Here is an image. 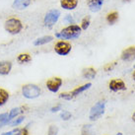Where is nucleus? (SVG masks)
<instances>
[{
    "mask_svg": "<svg viewBox=\"0 0 135 135\" xmlns=\"http://www.w3.org/2000/svg\"><path fill=\"white\" fill-rule=\"evenodd\" d=\"M81 32H82L81 27L75 25V24H72V25H69L68 27L62 29L59 33H56L55 38H61V40H75L80 37Z\"/></svg>",
    "mask_w": 135,
    "mask_h": 135,
    "instance_id": "f257e3e1",
    "label": "nucleus"
},
{
    "mask_svg": "<svg viewBox=\"0 0 135 135\" xmlns=\"http://www.w3.org/2000/svg\"><path fill=\"white\" fill-rule=\"evenodd\" d=\"M4 29L11 35H18L23 30V23L22 21L16 17H11L5 21Z\"/></svg>",
    "mask_w": 135,
    "mask_h": 135,
    "instance_id": "f03ea898",
    "label": "nucleus"
},
{
    "mask_svg": "<svg viewBox=\"0 0 135 135\" xmlns=\"http://www.w3.org/2000/svg\"><path fill=\"white\" fill-rule=\"evenodd\" d=\"M22 94L28 100H33L40 97L41 88L36 84H26L22 87Z\"/></svg>",
    "mask_w": 135,
    "mask_h": 135,
    "instance_id": "7ed1b4c3",
    "label": "nucleus"
},
{
    "mask_svg": "<svg viewBox=\"0 0 135 135\" xmlns=\"http://www.w3.org/2000/svg\"><path fill=\"white\" fill-rule=\"evenodd\" d=\"M105 101H100L97 104H95L90 110L89 118L92 121H96L105 113Z\"/></svg>",
    "mask_w": 135,
    "mask_h": 135,
    "instance_id": "20e7f679",
    "label": "nucleus"
},
{
    "mask_svg": "<svg viewBox=\"0 0 135 135\" xmlns=\"http://www.w3.org/2000/svg\"><path fill=\"white\" fill-rule=\"evenodd\" d=\"M60 15H61V13H60V11L57 10V9L49 10V11L45 14V19H44L45 25L47 27V28H52V27L57 23Z\"/></svg>",
    "mask_w": 135,
    "mask_h": 135,
    "instance_id": "39448f33",
    "label": "nucleus"
},
{
    "mask_svg": "<svg viewBox=\"0 0 135 135\" xmlns=\"http://www.w3.org/2000/svg\"><path fill=\"white\" fill-rule=\"evenodd\" d=\"M72 45L70 42H68L67 41H57L55 45H54V51L61 56H65L69 54V52L71 51Z\"/></svg>",
    "mask_w": 135,
    "mask_h": 135,
    "instance_id": "423d86ee",
    "label": "nucleus"
},
{
    "mask_svg": "<svg viewBox=\"0 0 135 135\" xmlns=\"http://www.w3.org/2000/svg\"><path fill=\"white\" fill-rule=\"evenodd\" d=\"M62 83H63V81L60 77H52V78H49L45 82V86L49 89V92L57 93L59 91L60 87L62 86Z\"/></svg>",
    "mask_w": 135,
    "mask_h": 135,
    "instance_id": "0eeeda50",
    "label": "nucleus"
},
{
    "mask_svg": "<svg viewBox=\"0 0 135 135\" xmlns=\"http://www.w3.org/2000/svg\"><path fill=\"white\" fill-rule=\"evenodd\" d=\"M109 88L113 92L124 91L126 90V84L121 79H112L109 83Z\"/></svg>",
    "mask_w": 135,
    "mask_h": 135,
    "instance_id": "6e6552de",
    "label": "nucleus"
},
{
    "mask_svg": "<svg viewBox=\"0 0 135 135\" xmlns=\"http://www.w3.org/2000/svg\"><path fill=\"white\" fill-rule=\"evenodd\" d=\"M120 58L123 61H126V62H129V61H133L135 59V46L132 45V46H129L127 49H125L121 52V55H120Z\"/></svg>",
    "mask_w": 135,
    "mask_h": 135,
    "instance_id": "1a4fd4ad",
    "label": "nucleus"
},
{
    "mask_svg": "<svg viewBox=\"0 0 135 135\" xmlns=\"http://www.w3.org/2000/svg\"><path fill=\"white\" fill-rule=\"evenodd\" d=\"M104 4V0H87V5L92 12H99Z\"/></svg>",
    "mask_w": 135,
    "mask_h": 135,
    "instance_id": "9d476101",
    "label": "nucleus"
},
{
    "mask_svg": "<svg viewBox=\"0 0 135 135\" xmlns=\"http://www.w3.org/2000/svg\"><path fill=\"white\" fill-rule=\"evenodd\" d=\"M12 70V62L11 61H0V75L6 76Z\"/></svg>",
    "mask_w": 135,
    "mask_h": 135,
    "instance_id": "9b49d317",
    "label": "nucleus"
},
{
    "mask_svg": "<svg viewBox=\"0 0 135 135\" xmlns=\"http://www.w3.org/2000/svg\"><path fill=\"white\" fill-rule=\"evenodd\" d=\"M32 3V0H14L12 7L17 10H24L28 8Z\"/></svg>",
    "mask_w": 135,
    "mask_h": 135,
    "instance_id": "f8f14e48",
    "label": "nucleus"
},
{
    "mask_svg": "<svg viewBox=\"0 0 135 135\" xmlns=\"http://www.w3.org/2000/svg\"><path fill=\"white\" fill-rule=\"evenodd\" d=\"M60 6L65 10H74L78 6V0H60Z\"/></svg>",
    "mask_w": 135,
    "mask_h": 135,
    "instance_id": "ddd939ff",
    "label": "nucleus"
},
{
    "mask_svg": "<svg viewBox=\"0 0 135 135\" xmlns=\"http://www.w3.org/2000/svg\"><path fill=\"white\" fill-rule=\"evenodd\" d=\"M52 41H53L52 36H44V37H41V38H38L37 40H35L34 45L35 46H40V45H44L49 44V42H51Z\"/></svg>",
    "mask_w": 135,
    "mask_h": 135,
    "instance_id": "4468645a",
    "label": "nucleus"
},
{
    "mask_svg": "<svg viewBox=\"0 0 135 135\" xmlns=\"http://www.w3.org/2000/svg\"><path fill=\"white\" fill-rule=\"evenodd\" d=\"M97 75V71L96 69L93 67L84 68L82 71V76L86 79H94Z\"/></svg>",
    "mask_w": 135,
    "mask_h": 135,
    "instance_id": "2eb2a0df",
    "label": "nucleus"
},
{
    "mask_svg": "<svg viewBox=\"0 0 135 135\" xmlns=\"http://www.w3.org/2000/svg\"><path fill=\"white\" fill-rule=\"evenodd\" d=\"M91 87H92V83H87V84H84V85H82V86L77 87V88H75L73 91H71V94H72L73 97L75 98L76 96H78V95H80L81 93L85 92L86 90L90 89Z\"/></svg>",
    "mask_w": 135,
    "mask_h": 135,
    "instance_id": "dca6fc26",
    "label": "nucleus"
},
{
    "mask_svg": "<svg viewBox=\"0 0 135 135\" xmlns=\"http://www.w3.org/2000/svg\"><path fill=\"white\" fill-rule=\"evenodd\" d=\"M119 18V15H118V12L117 11H113L109 13L107 17H105V19H107V22L109 23V25H113V24H115L117 22V20Z\"/></svg>",
    "mask_w": 135,
    "mask_h": 135,
    "instance_id": "f3484780",
    "label": "nucleus"
},
{
    "mask_svg": "<svg viewBox=\"0 0 135 135\" xmlns=\"http://www.w3.org/2000/svg\"><path fill=\"white\" fill-rule=\"evenodd\" d=\"M17 61L21 64L29 63V62L32 61V56H31L30 53H27V52L20 53L19 55L17 56Z\"/></svg>",
    "mask_w": 135,
    "mask_h": 135,
    "instance_id": "a211bd4d",
    "label": "nucleus"
},
{
    "mask_svg": "<svg viewBox=\"0 0 135 135\" xmlns=\"http://www.w3.org/2000/svg\"><path fill=\"white\" fill-rule=\"evenodd\" d=\"M9 100V93L3 88H0V107L4 105Z\"/></svg>",
    "mask_w": 135,
    "mask_h": 135,
    "instance_id": "6ab92c4d",
    "label": "nucleus"
},
{
    "mask_svg": "<svg viewBox=\"0 0 135 135\" xmlns=\"http://www.w3.org/2000/svg\"><path fill=\"white\" fill-rule=\"evenodd\" d=\"M81 135H95L92 124H85L81 129Z\"/></svg>",
    "mask_w": 135,
    "mask_h": 135,
    "instance_id": "aec40b11",
    "label": "nucleus"
},
{
    "mask_svg": "<svg viewBox=\"0 0 135 135\" xmlns=\"http://www.w3.org/2000/svg\"><path fill=\"white\" fill-rule=\"evenodd\" d=\"M21 113H23V110L21 108H14V109H12L11 110H10L9 114H8V119H9V121H11L13 118L17 117Z\"/></svg>",
    "mask_w": 135,
    "mask_h": 135,
    "instance_id": "412c9836",
    "label": "nucleus"
},
{
    "mask_svg": "<svg viewBox=\"0 0 135 135\" xmlns=\"http://www.w3.org/2000/svg\"><path fill=\"white\" fill-rule=\"evenodd\" d=\"M91 24V18L90 16H86V17H84L82 20V22H81V29L82 30H87L89 26H90Z\"/></svg>",
    "mask_w": 135,
    "mask_h": 135,
    "instance_id": "4be33fe9",
    "label": "nucleus"
},
{
    "mask_svg": "<svg viewBox=\"0 0 135 135\" xmlns=\"http://www.w3.org/2000/svg\"><path fill=\"white\" fill-rule=\"evenodd\" d=\"M60 99H63V100H66V101H71L73 99V96H72L71 92H64V93H61L59 95Z\"/></svg>",
    "mask_w": 135,
    "mask_h": 135,
    "instance_id": "5701e85b",
    "label": "nucleus"
},
{
    "mask_svg": "<svg viewBox=\"0 0 135 135\" xmlns=\"http://www.w3.org/2000/svg\"><path fill=\"white\" fill-rule=\"evenodd\" d=\"M24 119H25V117H24V116H19V117L15 118V119L13 120L12 122H10V125H11V126H13V127L18 126L19 124H21L23 121H24Z\"/></svg>",
    "mask_w": 135,
    "mask_h": 135,
    "instance_id": "b1692460",
    "label": "nucleus"
},
{
    "mask_svg": "<svg viewBox=\"0 0 135 135\" xmlns=\"http://www.w3.org/2000/svg\"><path fill=\"white\" fill-rule=\"evenodd\" d=\"M71 116H72L71 113H69L68 110H63L62 113H60V117H61V119L65 120V121L70 119V118H71Z\"/></svg>",
    "mask_w": 135,
    "mask_h": 135,
    "instance_id": "393cba45",
    "label": "nucleus"
},
{
    "mask_svg": "<svg viewBox=\"0 0 135 135\" xmlns=\"http://www.w3.org/2000/svg\"><path fill=\"white\" fill-rule=\"evenodd\" d=\"M58 133V128L55 125H50L49 127V131H47V135H57Z\"/></svg>",
    "mask_w": 135,
    "mask_h": 135,
    "instance_id": "a878e982",
    "label": "nucleus"
},
{
    "mask_svg": "<svg viewBox=\"0 0 135 135\" xmlns=\"http://www.w3.org/2000/svg\"><path fill=\"white\" fill-rule=\"evenodd\" d=\"M116 66V62L114 61V62H110V63H108L105 64V66H104V70H105V72H109V71H112L113 68Z\"/></svg>",
    "mask_w": 135,
    "mask_h": 135,
    "instance_id": "bb28decb",
    "label": "nucleus"
},
{
    "mask_svg": "<svg viewBox=\"0 0 135 135\" xmlns=\"http://www.w3.org/2000/svg\"><path fill=\"white\" fill-rule=\"evenodd\" d=\"M64 22L69 23L70 25H72V24H74V19H73V17L71 15H66L65 18H64Z\"/></svg>",
    "mask_w": 135,
    "mask_h": 135,
    "instance_id": "cd10ccee",
    "label": "nucleus"
},
{
    "mask_svg": "<svg viewBox=\"0 0 135 135\" xmlns=\"http://www.w3.org/2000/svg\"><path fill=\"white\" fill-rule=\"evenodd\" d=\"M30 124L31 123H29L26 126V127H24L23 129H21V130H20V133H21V135H29V131H28V128H29V126H30Z\"/></svg>",
    "mask_w": 135,
    "mask_h": 135,
    "instance_id": "c85d7f7f",
    "label": "nucleus"
},
{
    "mask_svg": "<svg viewBox=\"0 0 135 135\" xmlns=\"http://www.w3.org/2000/svg\"><path fill=\"white\" fill-rule=\"evenodd\" d=\"M60 109H61V105H57L52 107V108L50 109V112H51V113H56V112H58V110H60Z\"/></svg>",
    "mask_w": 135,
    "mask_h": 135,
    "instance_id": "c756f323",
    "label": "nucleus"
},
{
    "mask_svg": "<svg viewBox=\"0 0 135 135\" xmlns=\"http://www.w3.org/2000/svg\"><path fill=\"white\" fill-rule=\"evenodd\" d=\"M14 133H15L14 131H9V132H4L1 135H14Z\"/></svg>",
    "mask_w": 135,
    "mask_h": 135,
    "instance_id": "7c9ffc66",
    "label": "nucleus"
},
{
    "mask_svg": "<svg viewBox=\"0 0 135 135\" xmlns=\"http://www.w3.org/2000/svg\"><path fill=\"white\" fill-rule=\"evenodd\" d=\"M132 120H133V121L135 122V112L133 113V114H132Z\"/></svg>",
    "mask_w": 135,
    "mask_h": 135,
    "instance_id": "2f4dec72",
    "label": "nucleus"
},
{
    "mask_svg": "<svg viewBox=\"0 0 135 135\" xmlns=\"http://www.w3.org/2000/svg\"><path fill=\"white\" fill-rule=\"evenodd\" d=\"M132 77H133V80L135 81V71L133 72V74H132Z\"/></svg>",
    "mask_w": 135,
    "mask_h": 135,
    "instance_id": "473e14b6",
    "label": "nucleus"
},
{
    "mask_svg": "<svg viewBox=\"0 0 135 135\" xmlns=\"http://www.w3.org/2000/svg\"><path fill=\"white\" fill-rule=\"evenodd\" d=\"M14 135H21V133H20V131H18L17 133H16V134H14Z\"/></svg>",
    "mask_w": 135,
    "mask_h": 135,
    "instance_id": "72a5a7b5",
    "label": "nucleus"
},
{
    "mask_svg": "<svg viewBox=\"0 0 135 135\" xmlns=\"http://www.w3.org/2000/svg\"><path fill=\"white\" fill-rule=\"evenodd\" d=\"M116 135H123V134H122L121 132H118V133H117V134H116Z\"/></svg>",
    "mask_w": 135,
    "mask_h": 135,
    "instance_id": "f704fd0d",
    "label": "nucleus"
},
{
    "mask_svg": "<svg viewBox=\"0 0 135 135\" xmlns=\"http://www.w3.org/2000/svg\"><path fill=\"white\" fill-rule=\"evenodd\" d=\"M124 2H129V1H131V0H123Z\"/></svg>",
    "mask_w": 135,
    "mask_h": 135,
    "instance_id": "c9c22d12",
    "label": "nucleus"
},
{
    "mask_svg": "<svg viewBox=\"0 0 135 135\" xmlns=\"http://www.w3.org/2000/svg\"><path fill=\"white\" fill-rule=\"evenodd\" d=\"M134 68H135V65H134Z\"/></svg>",
    "mask_w": 135,
    "mask_h": 135,
    "instance_id": "e433bc0d",
    "label": "nucleus"
}]
</instances>
